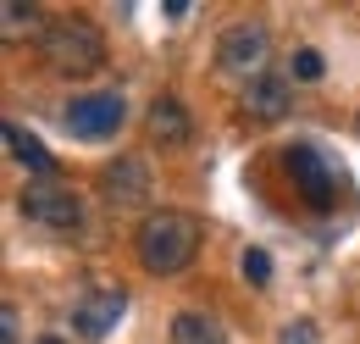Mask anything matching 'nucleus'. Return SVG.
Listing matches in <instances>:
<instances>
[{
	"instance_id": "f257e3e1",
	"label": "nucleus",
	"mask_w": 360,
	"mask_h": 344,
	"mask_svg": "<svg viewBox=\"0 0 360 344\" xmlns=\"http://www.w3.org/2000/svg\"><path fill=\"white\" fill-rule=\"evenodd\" d=\"M139 261H144V272H155V278H172L183 272L188 261L200 256V222L188 211H150L139 222Z\"/></svg>"
},
{
	"instance_id": "f03ea898",
	"label": "nucleus",
	"mask_w": 360,
	"mask_h": 344,
	"mask_svg": "<svg viewBox=\"0 0 360 344\" xmlns=\"http://www.w3.org/2000/svg\"><path fill=\"white\" fill-rule=\"evenodd\" d=\"M39 50H45L50 73H61V78H89L94 67L105 61V39H100V28L84 23V17L50 23L45 34H39Z\"/></svg>"
},
{
	"instance_id": "7ed1b4c3",
	"label": "nucleus",
	"mask_w": 360,
	"mask_h": 344,
	"mask_svg": "<svg viewBox=\"0 0 360 344\" xmlns=\"http://www.w3.org/2000/svg\"><path fill=\"white\" fill-rule=\"evenodd\" d=\"M22 216H34L39 228H56V233H72L84 222V206L61 178H28L22 183Z\"/></svg>"
},
{
	"instance_id": "20e7f679",
	"label": "nucleus",
	"mask_w": 360,
	"mask_h": 344,
	"mask_svg": "<svg viewBox=\"0 0 360 344\" xmlns=\"http://www.w3.org/2000/svg\"><path fill=\"white\" fill-rule=\"evenodd\" d=\"M266 56H271V39L261 23H233L222 34V44H217V61H222V73H233V78H261L266 73Z\"/></svg>"
},
{
	"instance_id": "39448f33",
	"label": "nucleus",
	"mask_w": 360,
	"mask_h": 344,
	"mask_svg": "<svg viewBox=\"0 0 360 344\" xmlns=\"http://www.w3.org/2000/svg\"><path fill=\"white\" fill-rule=\"evenodd\" d=\"M122 128V100L117 94H78V100H67V133L72 139H111V133Z\"/></svg>"
},
{
	"instance_id": "423d86ee",
	"label": "nucleus",
	"mask_w": 360,
	"mask_h": 344,
	"mask_svg": "<svg viewBox=\"0 0 360 344\" xmlns=\"http://www.w3.org/2000/svg\"><path fill=\"white\" fill-rule=\"evenodd\" d=\"M283 167H288V178H294V189L311 200V206H333V189H338V172L327 167L321 156H316L311 145H294V150H283Z\"/></svg>"
},
{
	"instance_id": "0eeeda50",
	"label": "nucleus",
	"mask_w": 360,
	"mask_h": 344,
	"mask_svg": "<svg viewBox=\"0 0 360 344\" xmlns=\"http://www.w3.org/2000/svg\"><path fill=\"white\" fill-rule=\"evenodd\" d=\"M122 311H128V295L122 289H94L84 300L72 305V328L84 333V339H105L117 322H122Z\"/></svg>"
},
{
	"instance_id": "6e6552de",
	"label": "nucleus",
	"mask_w": 360,
	"mask_h": 344,
	"mask_svg": "<svg viewBox=\"0 0 360 344\" xmlns=\"http://www.w3.org/2000/svg\"><path fill=\"white\" fill-rule=\"evenodd\" d=\"M288 100H294V89H288V78H277V73H261V78L244 84V111H250L255 123L288 117Z\"/></svg>"
},
{
	"instance_id": "1a4fd4ad",
	"label": "nucleus",
	"mask_w": 360,
	"mask_h": 344,
	"mask_svg": "<svg viewBox=\"0 0 360 344\" xmlns=\"http://www.w3.org/2000/svg\"><path fill=\"white\" fill-rule=\"evenodd\" d=\"M144 128H150V139H161V145H188V133H194V117L183 111V100H172V94H161V100L150 106V117H144Z\"/></svg>"
},
{
	"instance_id": "9d476101",
	"label": "nucleus",
	"mask_w": 360,
	"mask_h": 344,
	"mask_svg": "<svg viewBox=\"0 0 360 344\" xmlns=\"http://www.w3.org/2000/svg\"><path fill=\"white\" fill-rule=\"evenodd\" d=\"M0 133H6V150H11L22 167H34V178H56V156H50L22 123H0Z\"/></svg>"
},
{
	"instance_id": "9b49d317",
	"label": "nucleus",
	"mask_w": 360,
	"mask_h": 344,
	"mask_svg": "<svg viewBox=\"0 0 360 344\" xmlns=\"http://www.w3.org/2000/svg\"><path fill=\"white\" fill-rule=\"evenodd\" d=\"M172 344H227V333H222L217 317H205V311H183L178 322H172Z\"/></svg>"
},
{
	"instance_id": "f8f14e48",
	"label": "nucleus",
	"mask_w": 360,
	"mask_h": 344,
	"mask_svg": "<svg viewBox=\"0 0 360 344\" xmlns=\"http://www.w3.org/2000/svg\"><path fill=\"white\" fill-rule=\"evenodd\" d=\"M45 34L50 23H39V6H22V0H0V39H22V34Z\"/></svg>"
},
{
	"instance_id": "ddd939ff",
	"label": "nucleus",
	"mask_w": 360,
	"mask_h": 344,
	"mask_svg": "<svg viewBox=\"0 0 360 344\" xmlns=\"http://www.w3.org/2000/svg\"><path fill=\"white\" fill-rule=\"evenodd\" d=\"M144 189H150L144 161H117V167L105 172V195H111V200H139Z\"/></svg>"
},
{
	"instance_id": "4468645a",
	"label": "nucleus",
	"mask_w": 360,
	"mask_h": 344,
	"mask_svg": "<svg viewBox=\"0 0 360 344\" xmlns=\"http://www.w3.org/2000/svg\"><path fill=\"white\" fill-rule=\"evenodd\" d=\"M238 266H244V278H250V283H271V256H266V250H244Z\"/></svg>"
},
{
	"instance_id": "2eb2a0df",
	"label": "nucleus",
	"mask_w": 360,
	"mask_h": 344,
	"mask_svg": "<svg viewBox=\"0 0 360 344\" xmlns=\"http://www.w3.org/2000/svg\"><path fill=\"white\" fill-rule=\"evenodd\" d=\"M0 344H22V328H17V305H0Z\"/></svg>"
},
{
	"instance_id": "dca6fc26",
	"label": "nucleus",
	"mask_w": 360,
	"mask_h": 344,
	"mask_svg": "<svg viewBox=\"0 0 360 344\" xmlns=\"http://www.w3.org/2000/svg\"><path fill=\"white\" fill-rule=\"evenodd\" d=\"M294 78H321V56L316 50H294Z\"/></svg>"
},
{
	"instance_id": "f3484780",
	"label": "nucleus",
	"mask_w": 360,
	"mask_h": 344,
	"mask_svg": "<svg viewBox=\"0 0 360 344\" xmlns=\"http://www.w3.org/2000/svg\"><path fill=\"white\" fill-rule=\"evenodd\" d=\"M283 344H316V328L311 322H294V328H283Z\"/></svg>"
},
{
	"instance_id": "a211bd4d",
	"label": "nucleus",
	"mask_w": 360,
	"mask_h": 344,
	"mask_svg": "<svg viewBox=\"0 0 360 344\" xmlns=\"http://www.w3.org/2000/svg\"><path fill=\"white\" fill-rule=\"evenodd\" d=\"M34 344H67V339H56V333H45V339H34Z\"/></svg>"
}]
</instances>
